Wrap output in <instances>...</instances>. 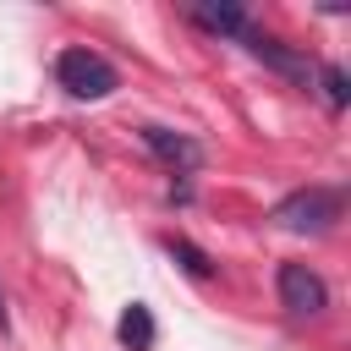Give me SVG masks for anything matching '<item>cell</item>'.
Wrapping results in <instances>:
<instances>
[{
  "mask_svg": "<svg viewBox=\"0 0 351 351\" xmlns=\"http://www.w3.org/2000/svg\"><path fill=\"white\" fill-rule=\"evenodd\" d=\"M340 214H346V192L340 186H302V192L280 197L269 219L280 230H296V236H324V230H335Z\"/></svg>",
  "mask_w": 351,
  "mask_h": 351,
  "instance_id": "6da1fadb",
  "label": "cell"
},
{
  "mask_svg": "<svg viewBox=\"0 0 351 351\" xmlns=\"http://www.w3.org/2000/svg\"><path fill=\"white\" fill-rule=\"evenodd\" d=\"M55 82H60L71 99H110V93L121 88V71H115L99 49L71 44V49L55 55Z\"/></svg>",
  "mask_w": 351,
  "mask_h": 351,
  "instance_id": "7a4b0ae2",
  "label": "cell"
},
{
  "mask_svg": "<svg viewBox=\"0 0 351 351\" xmlns=\"http://www.w3.org/2000/svg\"><path fill=\"white\" fill-rule=\"evenodd\" d=\"M274 285H280V307H285L291 318H318V313L329 307V285H324V274L307 269V263H280Z\"/></svg>",
  "mask_w": 351,
  "mask_h": 351,
  "instance_id": "3957f363",
  "label": "cell"
},
{
  "mask_svg": "<svg viewBox=\"0 0 351 351\" xmlns=\"http://www.w3.org/2000/svg\"><path fill=\"white\" fill-rule=\"evenodd\" d=\"M137 137H143V148L165 165V170H176V176H192L197 165H203V143L197 137H186V132H170V126H137Z\"/></svg>",
  "mask_w": 351,
  "mask_h": 351,
  "instance_id": "277c9868",
  "label": "cell"
},
{
  "mask_svg": "<svg viewBox=\"0 0 351 351\" xmlns=\"http://www.w3.org/2000/svg\"><path fill=\"white\" fill-rule=\"evenodd\" d=\"M241 49H247V55H258L263 66H274L280 77L302 82V88L313 82V60H307L302 49H291L285 38H274V33H258V27H247V33H241Z\"/></svg>",
  "mask_w": 351,
  "mask_h": 351,
  "instance_id": "5b68a950",
  "label": "cell"
},
{
  "mask_svg": "<svg viewBox=\"0 0 351 351\" xmlns=\"http://www.w3.org/2000/svg\"><path fill=\"white\" fill-rule=\"evenodd\" d=\"M186 22H197L203 33L236 38V44H241V33L252 27V22H247V11H241L236 0H208V5H186Z\"/></svg>",
  "mask_w": 351,
  "mask_h": 351,
  "instance_id": "8992f818",
  "label": "cell"
},
{
  "mask_svg": "<svg viewBox=\"0 0 351 351\" xmlns=\"http://www.w3.org/2000/svg\"><path fill=\"white\" fill-rule=\"evenodd\" d=\"M154 313L143 307V302H132L126 313H121V324H115V340L126 346V351H154Z\"/></svg>",
  "mask_w": 351,
  "mask_h": 351,
  "instance_id": "52a82bcc",
  "label": "cell"
},
{
  "mask_svg": "<svg viewBox=\"0 0 351 351\" xmlns=\"http://www.w3.org/2000/svg\"><path fill=\"white\" fill-rule=\"evenodd\" d=\"M165 252H170L192 280H208V274H214V258H208L197 241H186V236H165Z\"/></svg>",
  "mask_w": 351,
  "mask_h": 351,
  "instance_id": "ba28073f",
  "label": "cell"
},
{
  "mask_svg": "<svg viewBox=\"0 0 351 351\" xmlns=\"http://www.w3.org/2000/svg\"><path fill=\"white\" fill-rule=\"evenodd\" d=\"M318 77H324V99H329V110H346V104H351V77H346V66H340V60H324Z\"/></svg>",
  "mask_w": 351,
  "mask_h": 351,
  "instance_id": "9c48e42d",
  "label": "cell"
},
{
  "mask_svg": "<svg viewBox=\"0 0 351 351\" xmlns=\"http://www.w3.org/2000/svg\"><path fill=\"white\" fill-rule=\"evenodd\" d=\"M170 203H192V186L186 181H170Z\"/></svg>",
  "mask_w": 351,
  "mask_h": 351,
  "instance_id": "30bf717a",
  "label": "cell"
},
{
  "mask_svg": "<svg viewBox=\"0 0 351 351\" xmlns=\"http://www.w3.org/2000/svg\"><path fill=\"white\" fill-rule=\"evenodd\" d=\"M5 324H11V318H5V296H0V329H5Z\"/></svg>",
  "mask_w": 351,
  "mask_h": 351,
  "instance_id": "8fae6325",
  "label": "cell"
}]
</instances>
